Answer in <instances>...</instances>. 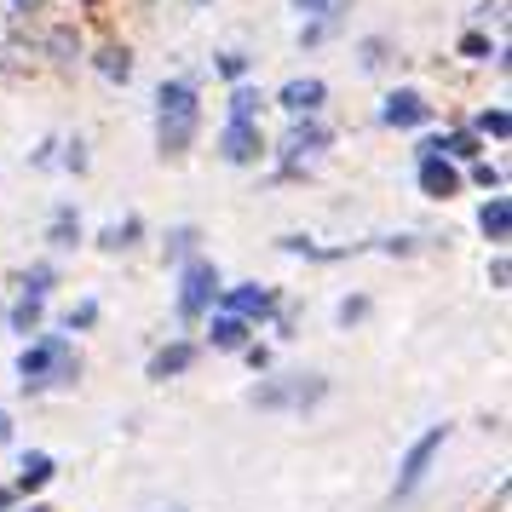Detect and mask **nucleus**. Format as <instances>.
Segmentation results:
<instances>
[{
    "label": "nucleus",
    "mask_w": 512,
    "mask_h": 512,
    "mask_svg": "<svg viewBox=\"0 0 512 512\" xmlns=\"http://www.w3.org/2000/svg\"><path fill=\"white\" fill-rule=\"evenodd\" d=\"M150 127H156V156L185 162L202 139V75H162L150 98Z\"/></svg>",
    "instance_id": "obj_1"
},
{
    "label": "nucleus",
    "mask_w": 512,
    "mask_h": 512,
    "mask_svg": "<svg viewBox=\"0 0 512 512\" xmlns=\"http://www.w3.org/2000/svg\"><path fill=\"white\" fill-rule=\"evenodd\" d=\"M81 374H87L81 340L58 334V328H47V334L24 340V346H18V357H12V380H18V392H24V397L75 392V386H81Z\"/></svg>",
    "instance_id": "obj_2"
},
{
    "label": "nucleus",
    "mask_w": 512,
    "mask_h": 512,
    "mask_svg": "<svg viewBox=\"0 0 512 512\" xmlns=\"http://www.w3.org/2000/svg\"><path fill=\"white\" fill-rule=\"evenodd\" d=\"M334 121L328 116H300V121H282V133L271 139V185H305L317 162H323L328 150H334Z\"/></svg>",
    "instance_id": "obj_3"
},
{
    "label": "nucleus",
    "mask_w": 512,
    "mask_h": 512,
    "mask_svg": "<svg viewBox=\"0 0 512 512\" xmlns=\"http://www.w3.org/2000/svg\"><path fill=\"white\" fill-rule=\"evenodd\" d=\"M328 397H334V380L323 369H271L259 374V386H248V409H259V415H317Z\"/></svg>",
    "instance_id": "obj_4"
},
{
    "label": "nucleus",
    "mask_w": 512,
    "mask_h": 512,
    "mask_svg": "<svg viewBox=\"0 0 512 512\" xmlns=\"http://www.w3.org/2000/svg\"><path fill=\"white\" fill-rule=\"evenodd\" d=\"M449 438H455V426H449V420H432V426H420L415 438H409V449L397 455L392 489H386V507H409L420 489L432 484V472H438V461H443V449H449Z\"/></svg>",
    "instance_id": "obj_5"
},
{
    "label": "nucleus",
    "mask_w": 512,
    "mask_h": 512,
    "mask_svg": "<svg viewBox=\"0 0 512 512\" xmlns=\"http://www.w3.org/2000/svg\"><path fill=\"white\" fill-rule=\"evenodd\" d=\"M219 288H225L219 259H208V254L185 259V265L173 271V323L179 328H202V317L219 305Z\"/></svg>",
    "instance_id": "obj_6"
},
{
    "label": "nucleus",
    "mask_w": 512,
    "mask_h": 512,
    "mask_svg": "<svg viewBox=\"0 0 512 512\" xmlns=\"http://www.w3.org/2000/svg\"><path fill=\"white\" fill-rule=\"evenodd\" d=\"M282 300H288V294H282L277 282H259V277H242V282H225V288H219V311L242 317L248 328H271Z\"/></svg>",
    "instance_id": "obj_7"
},
{
    "label": "nucleus",
    "mask_w": 512,
    "mask_h": 512,
    "mask_svg": "<svg viewBox=\"0 0 512 512\" xmlns=\"http://www.w3.org/2000/svg\"><path fill=\"white\" fill-rule=\"evenodd\" d=\"M213 156H219L225 167H236V173L265 167V156H271V133H265V121H225V127L213 133Z\"/></svg>",
    "instance_id": "obj_8"
},
{
    "label": "nucleus",
    "mask_w": 512,
    "mask_h": 512,
    "mask_svg": "<svg viewBox=\"0 0 512 512\" xmlns=\"http://www.w3.org/2000/svg\"><path fill=\"white\" fill-rule=\"evenodd\" d=\"M415 190L426 196V202H455V196H466L461 167L443 162L432 133H415Z\"/></svg>",
    "instance_id": "obj_9"
},
{
    "label": "nucleus",
    "mask_w": 512,
    "mask_h": 512,
    "mask_svg": "<svg viewBox=\"0 0 512 512\" xmlns=\"http://www.w3.org/2000/svg\"><path fill=\"white\" fill-rule=\"evenodd\" d=\"M29 47H35V58H41L47 70H58V75H70V70L87 64V35H81L75 18H52V24H41Z\"/></svg>",
    "instance_id": "obj_10"
},
{
    "label": "nucleus",
    "mask_w": 512,
    "mask_h": 512,
    "mask_svg": "<svg viewBox=\"0 0 512 512\" xmlns=\"http://www.w3.org/2000/svg\"><path fill=\"white\" fill-rule=\"evenodd\" d=\"M374 121H380L386 133H432L438 104L420 93V87H386V93H380V110H374Z\"/></svg>",
    "instance_id": "obj_11"
},
{
    "label": "nucleus",
    "mask_w": 512,
    "mask_h": 512,
    "mask_svg": "<svg viewBox=\"0 0 512 512\" xmlns=\"http://www.w3.org/2000/svg\"><path fill=\"white\" fill-rule=\"evenodd\" d=\"M196 363H202V346H196V334H167L162 346L144 357V380L167 386V380H185V374H196Z\"/></svg>",
    "instance_id": "obj_12"
},
{
    "label": "nucleus",
    "mask_w": 512,
    "mask_h": 512,
    "mask_svg": "<svg viewBox=\"0 0 512 512\" xmlns=\"http://www.w3.org/2000/svg\"><path fill=\"white\" fill-rule=\"evenodd\" d=\"M271 110H282V121L328 116V81L323 75H288L277 93H271Z\"/></svg>",
    "instance_id": "obj_13"
},
{
    "label": "nucleus",
    "mask_w": 512,
    "mask_h": 512,
    "mask_svg": "<svg viewBox=\"0 0 512 512\" xmlns=\"http://www.w3.org/2000/svg\"><path fill=\"white\" fill-rule=\"evenodd\" d=\"M87 70H93L104 87H133L139 58H133V47H127L121 35H104V41H87Z\"/></svg>",
    "instance_id": "obj_14"
},
{
    "label": "nucleus",
    "mask_w": 512,
    "mask_h": 512,
    "mask_svg": "<svg viewBox=\"0 0 512 512\" xmlns=\"http://www.w3.org/2000/svg\"><path fill=\"white\" fill-rule=\"evenodd\" d=\"M87 242H93L104 259H127L150 242V225H144V213H121V219H104L98 231H87Z\"/></svg>",
    "instance_id": "obj_15"
},
{
    "label": "nucleus",
    "mask_w": 512,
    "mask_h": 512,
    "mask_svg": "<svg viewBox=\"0 0 512 512\" xmlns=\"http://www.w3.org/2000/svg\"><path fill=\"white\" fill-rule=\"evenodd\" d=\"M248 340H259V328H248L242 317H231V311H219V305H213L208 317H202V340H196V346L213 351V357H242Z\"/></svg>",
    "instance_id": "obj_16"
},
{
    "label": "nucleus",
    "mask_w": 512,
    "mask_h": 512,
    "mask_svg": "<svg viewBox=\"0 0 512 512\" xmlns=\"http://www.w3.org/2000/svg\"><path fill=\"white\" fill-rule=\"evenodd\" d=\"M52 478H58V455H52V449H24L6 484H12L18 501H41V495L52 489Z\"/></svg>",
    "instance_id": "obj_17"
},
{
    "label": "nucleus",
    "mask_w": 512,
    "mask_h": 512,
    "mask_svg": "<svg viewBox=\"0 0 512 512\" xmlns=\"http://www.w3.org/2000/svg\"><path fill=\"white\" fill-rule=\"evenodd\" d=\"M277 248H282L288 259H305V265H346V259H363V254H369L363 242H334V248H328V242H317V236H305V231H282Z\"/></svg>",
    "instance_id": "obj_18"
},
{
    "label": "nucleus",
    "mask_w": 512,
    "mask_h": 512,
    "mask_svg": "<svg viewBox=\"0 0 512 512\" xmlns=\"http://www.w3.org/2000/svg\"><path fill=\"white\" fill-rule=\"evenodd\" d=\"M0 328H6V334H18V346H24V340H35V334H47V328H52V300L12 294V300L0 305Z\"/></svg>",
    "instance_id": "obj_19"
},
{
    "label": "nucleus",
    "mask_w": 512,
    "mask_h": 512,
    "mask_svg": "<svg viewBox=\"0 0 512 512\" xmlns=\"http://www.w3.org/2000/svg\"><path fill=\"white\" fill-rule=\"evenodd\" d=\"M41 242H47V254H52V259L75 254V248L87 242V219H81V208H75V202H52V213H47V231H41Z\"/></svg>",
    "instance_id": "obj_20"
},
{
    "label": "nucleus",
    "mask_w": 512,
    "mask_h": 512,
    "mask_svg": "<svg viewBox=\"0 0 512 512\" xmlns=\"http://www.w3.org/2000/svg\"><path fill=\"white\" fill-rule=\"evenodd\" d=\"M432 144H438V156L443 162H455V167H472V162H484L489 156V144L466 127V121H455V127H443V133H432Z\"/></svg>",
    "instance_id": "obj_21"
},
{
    "label": "nucleus",
    "mask_w": 512,
    "mask_h": 512,
    "mask_svg": "<svg viewBox=\"0 0 512 512\" xmlns=\"http://www.w3.org/2000/svg\"><path fill=\"white\" fill-rule=\"evenodd\" d=\"M478 236H484L495 254H507V242H512V196L507 190L478 202Z\"/></svg>",
    "instance_id": "obj_22"
},
{
    "label": "nucleus",
    "mask_w": 512,
    "mask_h": 512,
    "mask_svg": "<svg viewBox=\"0 0 512 512\" xmlns=\"http://www.w3.org/2000/svg\"><path fill=\"white\" fill-rule=\"evenodd\" d=\"M265 110H271V93H265L259 81L225 87V121H265Z\"/></svg>",
    "instance_id": "obj_23"
},
{
    "label": "nucleus",
    "mask_w": 512,
    "mask_h": 512,
    "mask_svg": "<svg viewBox=\"0 0 512 512\" xmlns=\"http://www.w3.org/2000/svg\"><path fill=\"white\" fill-rule=\"evenodd\" d=\"M64 288V265L52 254H41V259H29L24 271H18V294H35V300H52Z\"/></svg>",
    "instance_id": "obj_24"
},
{
    "label": "nucleus",
    "mask_w": 512,
    "mask_h": 512,
    "mask_svg": "<svg viewBox=\"0 0 512 512\" xmlns=\"http://www.w3.org/2000/svg\"><path fill=\"white\" fill-rule=\"evenodd\" d=\"M202 254V225H190V219H179V225H167L162 231V265L167 271H179L185 259Z\"/></svg>",
    "instance_id": "obj_25"
},
{
    "label": "nucleus",
    "mask_w": 512,
    "mask_h": 512,
    "mask_svg": "<svg viewBox=\"0 0 512 512\" xmlns=\"http://www.w3.org/2000/svg\"><path fill=\"white\" fill-rule=\"evenodd\" d=\"M351 58H357V70H363V75H386L397 64V41H392V35H357Z\"/></svg>",
    "instance_id": "obj_26"
},
{
    "label": "nucleus",
    "mask_w": 512,
    "mask_h": 512,
    "mask_svg": "<svg viewBox=\"0 0 512 512\" xmlns=\"http://www.w3.org/2000/svg\"><path fill=\"white\" fill-rule=\"evenodd\" d=\"M363 248L380 259H415L432 248V236H420V231H392V236H363Z\"/></svg>",
    "instance_id": "obj_27"
},
{
    "label": "nucleus",
    "mask_w": 512,
    "mask_h": 512,
    "mask_svg": "<svg viewBox=\"0 0 512 512\" xmlns=\"http://www.w3.org/2000/svg\"><path fill=\"white\" fill-rule=\"evenodd\" d=\"M58 173H70V179L93 173V139L87 133H58Z\"/></svg>",
    "instance_id": "obj_28"
},
{
    "label": "nucleus",
    "mask_w": 512,
    "mask_h": 512,
    "mask_svg": "<svg viewBox=\"0 0 512 512\" xmlns=\"http://www.w3.org/2000/svg\"><path fill=\"white\" fill-rule=\"evenodd\" d=\"M98 323H104V305H98L93 294H81L75 305H64V311H58V334H70V340H81V334H93Z\"/></svg>",
    "instance_id": "obj_29"
},
{
    "label": "nucleus",
    "mask_w": 512,
    "mask_h": 512,
    "mask_svg": "<svg viewBox=\"0 0 512 512\" xmlns=\"http://www.w3.org/2000/svg\"><path fill=\"white\" fill-rule=\"evenodd\" d=\"M346 6H351V0H340V6L328 12V18H305V24H300V35H294V41H300V52H317V47H328V41L340 35V18H346Z\"/></svg>",
    "instance_id": "obj_30"
},
{
    "label": "nucleus",
    "mask_w": 512,
    "mask_h": 512,
    "mask_svg": "<svg viewBox=\"0 0 512 512\" xmlns=\"http://www.w3.org/2000/svg\"><path fill=\"white\" fill-rule=\"evenodd\" d=\"M495 52H501V35H489V29H461V41H455V58L461 64H495Z\"/></svg>",
    "instance_id": "obj_31"
},
{
    "label": "nucleus",
    "mask_w": 512,
    "mask_h": 512,
    "mask_svg": "<svg viewBox=\"0 0 512 512\" xmlns=\"http://www.w3.org/2000/svg\"><path fill=\"white\" fill-rule=\"evenodd\" d=\"M472 133L484 144H507L512 139V116H507V104H484V110H472V121H466Z\"/></svg>",
    "instance_id": "obj_32"
},
{
    "label": "nucleus",
    "mask_w": 512,
    "mask_h": 512,
    "mask_svg": "<svg viewBox=\"0 0 512 512\" xmlns=\"http://www.w3.org/2000/svg\"><path fill=\"white\" fill-rule=\"evenodd\" d=\"M213 75H219L225 87L254 81V52H248V47H219V52H213Z\"/></svg>",
    "instance_id": "obj_33"
},
{
    "label": "nucleus",
    "mask_w": 512,
    "mask_h": 512,
    "mask_svg": "<svg viewBox=\"0 0 512 512\" xmlns=\"http://www.w3.org/2000/svg\"><path fill=\"white\" fill-rule=\"evenodd\" d=\"M461 179H466V190H484V196H501L507 190V167L501 162H472V167H461Z\"/></svg>",
    "instance_id": "obj_34"
},
{
    "label": "nucleus",
    "mask_w": 512,
    "mask_h": 512,
    "mask_svg": "<svg viewBox=\"0 0 512 512\" xmlns=\"http://www.w3.org/2000/svg\"><path fill=\"white\" fill-rule=\"evenodd\" d=\"M369 317H374V300H369V294H346V300L334 305V323H340V328H363Z\"/></svg>",
    "instance_id": "obj_35"
},
{
    "label": "nucleus",
    "mask_w": 512,
    "mask_h": 512,
    "mask_svg": "<svg viewBox=\"0 0 512 512\" xmlns=\"http://www.w3.org/2000/svg\"><path fill=\"white\" fill-rule=\"evenodd\" d=\"M472 29H495L501 35L507 29V0H478L472 6Z\"/></svg>",
    "instance_id": "obj_36"
},
{
    "label": "nucleus",
    "mask_w": 512,
    "mask_h": 512,
    "mask_svg": "<svg viewBox=\"0 0 512 512\" xmlns=\"http://www.w3.org/2000/svg\"><path fill=\"white\" fill-rule=\"evenodd\" d=\"M41 12H47V0H6V24H12V29L41 24Z\"/></svg>",
    "instance_id": "obj_37"
},
{
    "label": "nucleus",
    "mask_w": 512,
    "mask_h": 512,
    "mask_svg": "<svg viewBox=\"0 0 512 512\" xmlns=\"http://www.w3.org/2000/svg\"><path fill=\"white\" fill-rule=\"evenodd\" d=\"M242 363L254 374H271L277 369V346H271V340H248V346H242Z\"/></svg>",
    "instance_id": "obj_38"
},
{
    "label": "nucleus",
    "mask_w": 512,
    "mask_h": 512,
    "mask_svg": "<svg viewBox=\"0 0 512 512\" xmlns=\"http://www.w3.org/2000/svg\"><path fill=\"white\" fill-rule=\"evenodd\" d=\"M29 167H35V173H52V167H58V133H47V139L29 150Z\"/></svg>",
    "instance_id": "obj_39"
},
{
    "label": "nucleus",
    "mask_w": 512,
    "mask_h": 512,
    "mask_svg": "<svg viewBox=\"0 0 512 512\" xmlns=\"http://www.w3.org/2000/svg\"><path fill=\"white\" fill-rule=\"evenodd\" d=\"M489 288H495V294H507V288H512V265H507V254L489 259Z\"/></svg>",
    "instance_id": "obj_40"
},
{
    "label": "nucleus",
    "mask_w": 512,
    "mask_h": 512,
    "mask_svg": "<svg viewBox=\"0 0 512 512\" xmlns=\"http://www.w3.org/2000/svg\"><path fill=\"white\" fill-rule=\"evenodd\" d=\"M288 6L300 12V24H305V18H328V12H334L340 0H288Z\"/></svg>",
    "instance_id": "obj_41"
},
{
    "label": "nucleus",
    "mask_w": 512,
    "mask_h": 512,
    "mask_svg": "<svg viewBox=\"0 0 512 512\" xmlns=\"http://www.w3.org/2000/svg\"><path fill=\"white\" fill-rule=\"evenodd\" d=\"M18 443V420H12V409L0 403V449H12Z\"/></svg>",
    "instance_id": "obj_42"
},
{
    "label": "nucleus",
    "mask_w": 512,
    "mask_h": 512,
    "mask_svg": "<svg viewBox=\"0 0 512 512\" xmlns=\"http://www.w3.org/2000/svg\"><path fill=\"white\" fill-rule=\"evenodd\" d=\"M18 507V495H12V484H0V512H12Z\"/></svg>",
    "instance_id": "obj_43"
},
{
    "label": "nucleus",
    "mask_w": 512,
    "mask_h": 512,
    "mask_svg": "<svg viewBox=\"0 0 512 512\" xmlns=\"http://www.w3.org/2000/svg\"><path fill=\"white\" fill-rule=\"evenodd\" d=\"M12 512H52V507H47V501H18Z\"/></svg>",
    "instance_id": "obj_44"
},
{
    "label": "nucleus",
    "mask_w": 512,
    "mask_h": 512,
    "mask_svg": "<svg viewBox=\"0 0 512 512\" xmlns=\"http://www.w3.org/2000/svg\"><path fill=\"white\" fill-rule=\"evenodd\" d=\"M75 6H81V12H98V6H104V0H75Z\"/></svg>",
    "instance_id": "obj_45"
},
{
    "label": "nucleus",
    "mask_w": 512,
    "mask_h": 512,
    "mask_svg": "<svg viewBox=\"0 0 512 512\" xmlns=\"http://www.w3.org/2000/svg\"><path fill=\"white\" fill-rule=\"evenodd\" d=\"M185 6H196V12H202V6H213V0H185Z\"/></svg>",
    "instance_id": "obj_46"
},
{
    "label": "nucleus",
    "mask_w": 512,
    "mask_h": 512,
    "mask_svg": "<svg viewBox=\"0 0 512 512\" xmlns=\"http://www.w3.org/2000/svg\"><path fill=\"white\" fill-rule=\"evenodd\" d=\"M156 512H190V507H156Z\"/></svg>",
    "instance_id": "obj_47"
}]
</instances>
